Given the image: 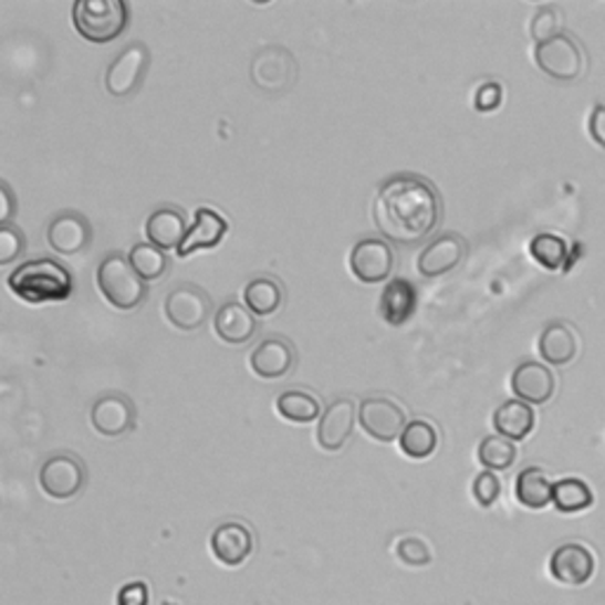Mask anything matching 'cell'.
<instances>
[{
    "instance_id": "16",
    "label": "cell",
    "mask_w": 605,
    "mask_h": 605,
    "mask_svg": "<svg viewBox=\"0 0 605 605\" xmlns=\"http://www.w3.org/2000/svg\"><path fill=\"white\" fill-rule=\"evenodd\" d=\"M211 553L225 567H239L253 553V532L249 525L228 521L211 532Z\"/></svg>"
},
{
    "instance_id": "37",
    "label": "cell",
    "mask_w": 605,
    "mask_h": 605,
    "mask_svg": "<svg viewBox=\"0 0 605 605\" xmlns=\"http://www.w3.org/2000/svg\"><path fill=\"white\" fill-rule=\"evenodd\" d=\"M501 494V482L494 471H482L473 480V497L482 509H490L497 504V499Z\"/></svg>"
},
{
    "instance_id": "41",
    "label": "cell",
    "mask_w": 605,
    "mask_h": 605,
    "mask_svg": "<svg viewBox=\"0 0 605 605\" xmlns=\"http://www.w3.org/2000/svg\"><path fill=\"white\" fill-rule=\"evenodd\" d=\"M12 213H14V195H12V189L8 187V182H3V185H0V222L8 225Z\"/></svg>"
},
{
    "instance_id": "35",
    "label": "cell",
    "mask_w": 605,
    "mask_h": 605,
    "mask_svg": "<svg viewBox=\"0 0 605 605\" xmlns=\"http://www.w3.org/2000/svg\"><path fill=\"white\" fill-rule=\"evenodd\" d=\"M27 249L24 232L14 225H0V265H10Z\"/></svg>"
},
{
    "instance_id": "38",
    "label": "cell",
    "mask_w": 605,
    "mask_h": 605,
    "mask_svg": "<svg viewBox=\"0 0 605 605\" xmlns=\"http://www.w3.org/2000/svg\"><path fill=\"white\" fill-rule=\"evenodd\" d=\"M501 100H504V88H501V85L494 81H488V83H482L476 93V109L478 112H494L501 105Z\"/></svg>"
},
{
    "instance_id": "29",
    "label": "cell",
    "mask_w": 605,
    "mask_h": 605,
    "mask_svg": "<svg viewBox=\"0 0 605 605\" xmlns=\"http://www.w3.org/2000/svg\"><path fill=\"white\" fill-rule=\"evenodd\" d=\"M400 449L403 455L409 459H428L430 455H436V449L440 445V436L434 424H428L424 419H414L407 424L400 436Z\"/></svg>"
},
{
    "instance_id": "11",
    "label": "cell",
    "mask_w": 605,
    "mask_h": 605,
    "mask_svg": "<svg viewBox=\"0 0 605 605\" xmlns=\"http://www.w3.org/2000/svg\"><path fill=\"white\" fill-rule=\"evenodd\" d=\"M393 249L386 239H359L351 251V272L362 284H382L393 272Z\"/></svg>"
},
{
    "instance_id": "14",
    "label": "cell",
    "mask_w": 605,
    "mask_h": 605,
    "mask_svg": "<svg viewBox=\"0 0 605 605\" xmlns=\"http://www.w3.org/2000/svg\"><path fill=\"white\" fill-rule=\"evenodd\" d=\"M249 365L255 376L268 378V382H277V378H284L296 367V351L289 338L282 336H270L261 341L253 348Z\"/></svg>"
},
{
    "instance_id": "3",
    "label": "cell",
    "mask_w": 605,
    "mask_h": 605,
    "mask_svg": "<svg viewBox=\"0 0 605 605\" xmlns=\"http://www.w3.org/2000/svg\"><path fill=\"white\" fill-rule=\"evenodd\" d=\"M74 27L88 43H112L128 27L124 0H79L72 10Z\"/></svg>"
},
{
    "instance_id": "23",
    "label": "cell",
    "mask_w": 605,
    "mask_h": 605,
    "mask_svg": "<svg viewBox=\"0 0 605 605\" xmlns=\"http://www.w3.org/2000/svg\"><path fill=\"white\" fill-rule=\"evenodd\" d=\"M582 351V336L573 324L551 322L540 336V353L549 365H570Z\"/></svg>"
},
{
    "instance_id": "36",
    "label": "cell",
    "mask_w": 605,
    "mask_h": 605,
    "mask_svg": "<svg viewBox=\"0 0 605 605\" xmlns=\"http://www.w3.org/2000/svg\"><path fill=\"white\" fill-rule=\"evenodd\" d=\"M395 553L407 567H424L434 561V553H430L428 544L419 538H403L397 542Z\"/></svg>"
},
{
    "instance_id": "22",
    "label": "cell",
    "mask_w": 605,
    "mask_h": 605,
    "mask_svg": "<svg viewBox=\"0 0 605 605\" xmlns=\"http://www.w3.org/2000/svg\"><path fill=\"white\" fill-rule=\"evenodd\" d=\"M216 336L228 345L249 343L258 332V320L244 303L228 301L222 303L213 317Z\"/></svg>"
},
{
    "instance_id": "8",
    "label": "cell",
    "mask_w": 605,
    "mask_h": 605,
    "mask_svg": "<svg viewBox=\"0 0 605 605\" xmlns=\"http://www.w3.org/2000/svg\"><path fill=\"white\" fill-rule=\"evenodd\" d=\"M166 320L180 332H197L211 315V299L192 284L173 289L164 299Z\"/></svg>"
},
{
    "instance_id": "1",
    "label": "cell",
    "mask_w": 605,
    "mask_h": 605,
    "mask_svg": "<svg viewBox=\"0 0 605 605\" xmlns=\"http://www.w3.org/2000/svg\"><path fill=\"white\" fill-rule=\"evenodd\" d=\"M442 201L438 189L419 176H393L374 201V222L378 232L400 247H414L438 228Z\"/></svg>"
},
{
    "instance_id": "39",
    "label": "cell",
    "mask_w": 605,
    "mask_h": 605,
    "mask_svg": "<svg viewBox=\"0 0 605 605\" xmlns=\"http://www.w3.org/2000/svg\"><path fill=\"white\" fill-rule=\"evenodd\" d=\"M116 605H149V586L145 582H128L118 590Z\"/></svg>"
},
{
    "instance_id": "24",
    "label": "cell",
    "mask_w": 605,
    "mask_h": 605,
    "mask_svg": "<svg viewBox=\"0 0 605 605\" xmlns=\"http://www.w3.org/2000/svg\"><path fill=\"white\" fill-rule=\"evenodd\" d=\"M187 230H189L187 220L176 206H164V209H157L145 222V234L149 239V244L161 251H170V249L178 251L187 237Z\"/></svg>"
},
{
    "instance_id": "12",
    "label": "cell",
    "mask_w": 605,
    "mask_h": 605,
    "mask_svg": "<svg viewBox=\"0 0 605 605\" xmlns=\"http://www.w3.org/2000/svg\"><path fill=\"white\" fill-rule=\"evenodd\" d=\"M551 577L565 586H584L596 573L594 551L582 542L561 544L551 553Z\"/></svg>"
},
{
    "instance_id": "27",
    "label": "cell",
    "mask_w": 605,
    "mask_h": 605,
    "mask_svg": "<svg viewBox=\"0 0 605 605\" xmlns=\"http://www.w3.org/2000/svg\"><path fill=\"white\" fill-rule=\"evenodd\" d=\"M244 303L253 315H274L284 305V286L274 277H255L244 286Z\"/></svg>"
},
{
    "instance_id": "6",
    "label": "cell",
    "mask_w": 605,
    "mask_h": 605,
    "mask_svg": "<svg viewBox=\"0 0 605 605\" xmlns=\"http://www.w3.org/2000/svg\"><path fill=\"white\" fill-rule=\"evenodd\" d=\"M534 60L542 72L556 81H575L586 72V53L577 39L570 33L538 43L534 48Z\"/></svg>"
},
{
    "instance_id": "13",
    "label": "cell",
    "mask_w": 605,
    "mask_h": 605,
    "mask_svg": "<svg viewBox=\"0 0 605 605\" xmlns=\"http://www.w3.org/2000/svg\"><path fill=\"white\" fill-rule=\"evenodd\" d=\"M91 424L100 436L118 438L135 426V407L126 395L107 393L95 400L91 409Z\"/></svg>"
},
{
    "instance_id": "2",
    "label": "cell",
    "mask_w": 605,
    "mask_h": 605,
    "mask_svg": "<svg viewBox=\"0 0 605 605\" xmlns=\"http://www.w3.org/2000/svg\"><path fill=\"white\" fill-rule=\"evenodd\" d=\"M8 286L29 305L60 303L72 296L74 277L53 258H31L10 272Z\"/></svg>"
},
{
    "instance_id": "5",
    "label": "cell",
    "mask_w": 605,
    "mask_h": 605,
    "mask_svg": "<svg viewBox=\"0 0 605 605\" xmlns=\"http://www.w3.org/2000/svg\"><path fill=\"white\" fill-rule=\"evenodd\" d=\"M299 76V64L286 48L268 45L258 50L251 60V81L258 91L268 95H284L293 88Z\"/></svg>"
},
{
    "instance_id": "15",
    "label": "cell",
    "mask_w": 605,
    "mask_h": 605,
    "mask_svg": "<svg viewBox=\"0 0 605 605\" xmlns=\"http://www.w3.org/2000/svg\"><path fill=\"white\" fill-rule=\"evenodd\" d=\"M357 421V409L351 397H341L324 409L317 424V445L324 452H338L351 440Z\"/></svg>"
},
{
    "instance_id": "20",
    "label": "cell",
    "mask_w": 605,
    "mask_h": 605,
    "mask_svg": "<svg viewBox=\"0 0 605 605\" xmlns=\"http://www.w3.org/2000/svg\"><path fill=\"white\" fill-rule=\"evenodd\" d=\"M463 255H466V241L455 232H445L430 241V244L419 253L417 265L424 277H440L459 268Z\"/></svg>"
},
{
    "instance_id": "28",
    "label": "cell",
    "mask_w": 605,
    "mask_h": 605,
    "mask_svg": "<svg viewBox=\"0 0 605 605\" xmlns=\"http://www.w3.org/2000/svg\"><path fill=\"white\" fill-rule=\"evenodd\" d=\"M277 411L280 417L291 421V424H310L320 419L322 405L313 393L301 390V388H291L277 395Z\"/></svg>"
},
{
    "instance_id": "17",
    "label": "cell",
    "mask_w": 605,
    "mask_h": 605,
    "mask_svg": "<svg viewBox=\"0 0 605 605\" xmlns=\"http://www.w3.org/2000/svg\"><path fill=\"white\" fill-rule=\"evenodd\" d=\"M93 241V228L76 211H62L48 225V244L58 253L76 255L91 247Z\"/></svg>"
},
{
    "instance_id": "4",
    "label": "cell",
    "mask_w": 605,
    "mask_h": 605,
    "mask_svg": "<svg viewBox=\"0 0 605 605\" xmlns=\"http://www.w3.org/2000/svg\"><path fill=\"white\" fill-rule=\"evenodd\" d=\"M97 289L114 307L135 310L147 296V284L121 253H109L97 268Z\"/></svg>"
},
{
    "instance_id": "25",
    "label": "cell",
    "mask_w": 605,
    "mask_h": 605,
    "mask_svg": "<svg viewBox=\"0 0 605 605\" xmlns=\"http://www.w3.org/2000/svg\"><path fill=\"white\" fill-rule=\"evenodd\" d=\"M497 436H504L509 440H525L532 430L534 424H538V417H534V409L523 403V400H509L501 407H497L494 417H492Z\"/></svg>"
},
{
    "instance_id": "40",
    "label": "cell",
    "mask_w": 605,
    "mask_h": 605,
    "mask_svg": "<svg viewBox=\"0 0 605 605\" xmlns=\"http://www.w3.org/2000/svg\"><path fill=\"white\" fill-rule=\"evenodd\" d=\"M590 133L594 143L605 149V105H596L590 116Z\"/></svg>"
},
{
    "instance_id": "10",
    "label": "cell",
    "mask_w": 605,
    "mask_h": 605,
    "mask_svg": "<svg viewBox=\"0 0 605 605\" xmlns=\"http://www.w3.org/2000/svg\"><path fill=\"white\" fill-rule=\"evenodd\" d=\"M39 482L50 499H72L85 486V466L74 455H53L41 466Z\"/></svg>"
},
{
    "instance_id": "19",
    "label": "cell",
    "mask_w": 605,
    "mask_h": 605,
    "mask_svg": "<svg viewBox=\"0 0 605 605\" xmlns=\"http://www.w3.org/2000/svg\"><path fill=\"white\" fill-rule=\"evenodd\" d=\"M419 291L405 277H393L378 299V315L390 326H403L417 313Z\"/></svg>"
},
{
    "instance_id": "34",
    "label": "cell",
    "mask_w": 605,
    "mask_h": 605,
    "mask_svg": "<svg viewBox=\"0 0 605 605\" xmlns=\"http://www.w3.org/2000/svg\"><path fill=\"white\" fill-rule=\"evenodd\" d=\"M565 27V14L559 6H544L538 10V14H534V20L530 24V33L532 39L538 43H544V41H551L561 36V33Z\"/></svg>"
},
{
    "instance_id": "31",
    "label": "cell",
    "mask_w": 605,
    "mask_h": 605,
    "mask_svg": "<svg viewBox=\"0 0 605 605\" xmlns=\"http://www.w3.org/2000/svg\"><path fill=\"white\" fill-rule=\"evenodd\" d=\"M530 253L544 270L556 272L570 263V247L559 234L542 232L530 241Z\"/></svg>"
},
{
    "instance_id": "30",
    "label": "cell",
    "mask_w": 605,
    "mask_h": 605,
    "mask_svg": "<svg viewBox=\"0 0 605 605\" xmlns=\"http://www.w3.org/2000/svg\"><path fill=\"white\" fill-rule=\"evenodd\" d=\"M594 504V492L580 478H563L553 486V507L561 513H580Z\"/></svg>"
},
{
    "instance_id": "9",
    "label": "cell",
    "mask_w": 605,
    "mask_h": 605,
    "mask_svg": "<svg viewBox=\"0 0 605 605\" xmlns=\"http://www.w3.org/2000/svg\"><path fill=\"white\" fill-rule=\"evenodd\" d=\"M149 50L145 43H133L128 45L124 53H121L109 66L105 74V85L107 93L114 97H128L133 95L149 69Z\"/></svg>"
},
{
    "instance_id": "21",
    "label": "cell",
    "mask_w": 605,
    "mask_h": 605,
    "mask_svg": "<svg viewBox=\"0 0 605 605\" xmlns=\"http://www.w3.org/2000/svg\"><path fill=\"white\" fill-rule=\"evenodd\" d=\"M228 230H230L228 220H225L218 211L209 209V206H199V209L195 211L192 228L187 230V237L176 253L180 258H187L195 251L216 249L222 241V237L228 234Z\"/></svg>"
},
{
    "instance_id": "7",
    "label": "cell",
    "mask_w": 605,
    "mask_h": 605,
    "mask_svg": "<svg viewBox=\"0 0 605 605\" xmlns=\"http://www.w3.org/2000/svg\"><path fill=\"white\" fill-rule=\"evenodd\" d=\"M359 426L372 440L378 442H393L400 440L403 430L407 428V414L405 409L397 405L390 397H365L359 403L357 411Z\"/></svg>"
},
{
    "instance_id": "32",
    "label": "cell",
    "mask_w": 605,
    "mask_h": 605,
    "mask_svg": "<svg viewBox=\"0 0 605 605\" xmlns=\"http://www.w3.org/2000/svg\"><path fill=\"white\" fill-rule=\"evenodd\" d=\"M518 449L513 440L504 436H488L478 447V461L486 466V471H507L513 466Z\"/></svg>"
},
{
    "instance_id": "18",
    "label": "cell",
    "mask_w": 605,
    "mask_h": 605,
    "mask_svg": "<svg viewBox=\"0 0 605 605\" xmlns=\"http://www.w3.org/2000/svg\"><path fill=\"white\" fill-rule=\"evenodd\" d=\"M511 390L528 405H544L556 393V376L542 362H523L511 376Z\"/></svg>"
},
{
    "instance_id": "33",
    "label": "cell",
    "mask_w": 605,
    "mask_h": 605,
    "mask_svg": "<svg viewBox=\"0 0 605 605\" xmlns=\"http://www.w3.org/2000/svg\"><path fill=\"white\" fill-rule=\"evenodd\" d=\"M128 261H131V265L135 268V272L140 274L145 282L161 280V277L168 270V258L164 255L161 249L152 247V244H135L131 249Z\"/></svg>"
},
{
    "instance_id": "26",
    "label": "cell",
    "mask_w": 605,
    "mask_h": 605,
    "mask_svg": "<svg viewBox=\"0 0 605 605\" xmlns=\"http://www.w3.org/2000/svg\"><path fill=\"white\" fill-rule=\"evenodd\" d=\"M553 486L556 482H551L542 469L530 466V469H523L515 478V499L532 511L546 509L553 504Z\"/></svg>"
}]
</instances>
